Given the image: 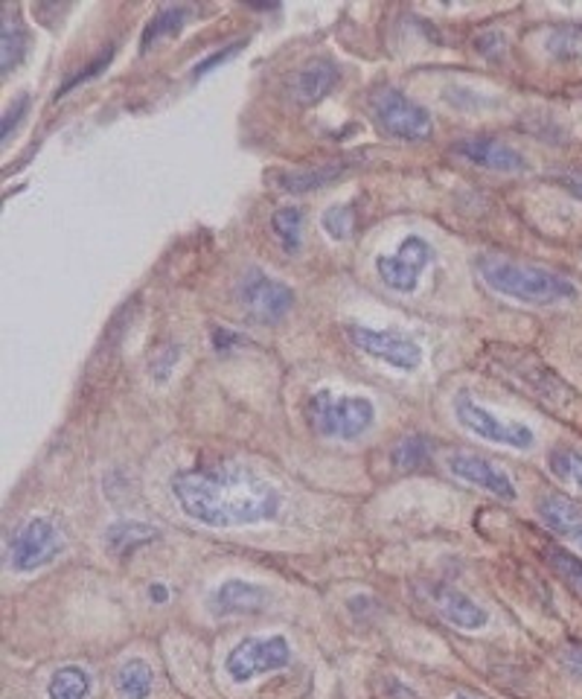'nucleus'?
<instances>
[{
  "label": "nucleus",
  "mask_w": 582,
  "mask_h": 699,
  "mask_svg": "<svg viewBox=\"0 0 582 699\" xmlns=\"http://www.w3.org/2000/svg\"><path fill=\"white\" fill-rule=\"evenodd\" d=\"M172 496L190 519L207 528H247L268 522L280 510V493L242 463L178 472Z\"/></svg>",
  "instance_id": "nucleus-1"
},
{
  "label": "nucleus",
  "mask_w": 582,
  "mask_h": 699,
  "mask_svg": "<svg viewBox=\"0 0 582 699\" xmlns=\"http://www.w3.org/2000/svg\"><path fill=\"white\" fill-rule=\"evenodd\" d=\"M475 272L495 294L530 303V306H556V303L580 298L571 280H565L562 275L547 272V268L530 266V263L486 254V257L475 260Z\"/></svg>",
  "instance_id": "nucleus-2"
},
{
  "label": "nucleus",
  "mask_w": 582,
  "mask_h": 699,
  "mask_svg": "<svg viewBox=\"0 0 582 699\" xmlns=\"http://www.w3.org/2000/svg\"><path fill=\"white\" fill-rule=\"evenodd\" d=\"M493 371L495 376H504L512 382L516 388L530 394V399H536L538 406H545L554 414H562L565 408H571L577 402V390L556 376L547 364H542L536 355L519 353L510 347H498L493 353Z\"/></svg>",
  "instance_id": "nucleus-3"
},
{
  "label": "nucleus",
  "mask_w": 582,
  "mask_h": 699,
  "mask_svg": "<svg viewBox=\"0 0 582 699\" xmlns=\"http://www.w3.org/2000/svg\"><path fill=\"white\" fill-rule=\"evenodd\" d=\"M312 429L329 441H355L371 432L376 420V406L367 397H350V394H332L318 390L310 399Z\"/></svg>",
  "instance_id": "nucleus-4"
},
{
  "label": "nucleus",
  "mask_w": 582,
  "mask_h": 699,
  "mask_svg": "<svg viewBox=\"0 0 582 699\" xmlns=\"http://www.w3.org/2000/svg\"><path fill=\"white\" fill-rule=\"evenodd\" d=\"M371 115L385 134L399 141H428L434 134V120L420 103L402 94L399 88L381 85L371 94Z\"/></svg>",
  "instance_id": "nucleus-5"
},
{
  "label": "nucleus",
  "mask_w": 582,
  "mask_h": 699,
  "mask_svg": "<svg viewBox=\"0 0 582 699\" xmlns=\"http://www.w3.org/2000/svg\"><path fill=\"white\" fill-rule=\"evenodd\" d=\"M454 417H458V423L466 432H472L481 441L501 443V446H510V449H530L536 443V434H533L530 425L495 417L489 408L472 399V394H466V390H460L454 397Z\"/></svg>",
  "instance_id": "nucleus-6"
},
{
  "label": "nucleus",
  "mask_w": 582,
  "mask_h": 699,
  "mask_svg": "<svg viewBox=\"0 0 582 699\" xmlns=\"http://www.w3.org/2000/svg\"><path fill=\"white\" fill-rule=\"evenodd\" d=\"M291 664V644L282 636L242 638L225 659V671L233 682L245 685L259 673H274Z\"/></svg>",
  "instance_id": "nucleus-7"
},
{
  "label": "nucleus",
  "mask_w": 582,
  "mask_h": 699,
  "mask_svg": "<svg viewBox=\"0 0 582 699\" xmlns=\"http://www.w3.org/2000/svg\"><path fill=\"white\" fill-rule=\"evenodd\" d=\"M344 336L355 350H362L371 359L397 367V371H416L423 364V347L414 338H408L399 329H373L362 324H347Z\"/></svg>",
  "instance_id": "nucleus-8"
},
{
  "label": "nucleus",
  "mask_w": 582,
  "mask_h": 699,
  "mask_svg": "<svg viewBox=\"0 0 582 699\" xmlns=\"http://www.w3.org/2000/svg\"><path fill=\"white\" fill-rule=\"evenodd\" d=\"M434 263L432 242L408 233L405 240L399 242L393 254H379L376 257V275L388 289L399 294H411L420 284V275Z\"/></svg>",
  "instance_id": "nucleus-9"
},
{
  "label": "nucleus",
  "mask_w": 582,
  "mask_h": 699,
  "mask_svg": "<svg viewBox=\"0 0 582 699\" xmlns=\"http://www.w3.org/2000/svg\"><path fill=\"white\" fill-rule=\"evenodd\" d=\"M239 303L247 315H254L256 321H280L294 303V292L289 284H282L277 277L265 275L259 268H251L247 275L239 280Z\"/></svg>",
  "instance_id": "nucleus-10"
},
{
  "label": "nucleus",
  "mask_w": 582,
  "mask_h": 699,
  "mask_svg": "<svg viewBox=\"0 0 582 699\" xmlns=\"http://www.w3.org/2000/svg\"><path fill=\"white\" fill-rule=\"evenodd\" d=\"M62 551V533L56 528L50 519H29L10 545V563L15 571L27 575V571H36V568L53 563Z\"/></svg>",
  "instance_id": "nucleus-11"
},
{
  "label": "nucleus",
  "mask_w": 582,
  "mask_h": 699,
  "mask_svg": "<svg viewBox=\"0 0 582 699\" xmlns=\"http://www.w3.org/2000/svg\"><path fill=\"white\" fill-rule=\"evenodd\" d=\"M425 601L432 603V610L440 615L446 624L458 629H484L489 624V612L481 606L477 601H472L466 592H460L449 583H428L423 586Z\"/></svg>",
  "instance_id": "nucleus-12"
},
{
  "label": "nucleus",
  "mask_w": 582,
  "mask_h": 699,
  "mask_svg": "<svg viewBox=\"0 0 582 699\" xmlns=\"http://www.w3.org/2000/svg\"><path fill=\"white\" fill-rule=\"evenodd\" d=\"M449 470L454 472L458 479L466 481V484H472V487L486 490V493H493V496L504 498V502H516V496H519L510 475H507L498 463L484 458V455H475V451H454L449 458Z\"/></svg>",
  "instance_id": "nucleus-13"
},
{
  "label": "nucleus",
  "mask_w": 582,
  "mask_h": 699,
  "mask_svg": "<svg viewBox=\"0 0 582 699\" xmlns=\"http://www.w3.org/2000/svg\"><path fill=\"white\" fill-rule=\"evenodd\" d=\"M454 155L466 160V164L489 169V172H504V176L528 172V158L516 146L498 141V137H469V141H460L454 146Z\"/></svg>",
  "instance_id": "nucleus-14"
},
{
  "label": "nucleus",
  "mask_w": 582,
  "mask_h": 699,
  "mask_svg": "<svg viewBox=\"0 0 582 699\" xmlns=\"http://www.w3.org/2000/svg\"><path fill=\"white\" fill-rule=\"evenodd\" d=\"M338 80H341L338 64L332 59H327V56H315V59L303 62L298 71L291 73L289 94L298 106H315L327 94H332Z\"/></svg>",
  "instance_id": "nucleus-15"
},
{
  "label": "nucleus",
  "mask_w": 582,
  "mask_h": 699,
  "mask_svg": "<svg viewBox=\"0 0 582 699\" xmlns=\"http://www.w3.org/2000/svg\"><path fill=\"white\" fill-rule=\"evenodd\" d=\"M265 603H268V592L247 580H228L216 586L210 594V610L216 615H254L265 610Z\"/></svg>",
  "instance_id": "nucleus-16"
},
{
  "label": "nucleus",
  "mask_w": 582,
  "mask_h": 699,
  "mask_svg": "<svg viewBox=\"0 0 582 699\" xmlns=\"http://www.w3.org/2000/svg\"><path fill=\"white\" fill-rule=\"evenodd\" d=\"M538 519L550 528L554 533L565 537V540L577 545L582 551V507L571 502L562 493H547L538 498Z\"/></svg>",
  "instance_id": "nucleus-17"
},
{
  "label": "nucleus",
  "mask_w": 582,
  "mask_h": 699,
  "mask_svg": "<svg viewBox=\"0 0 582 699\" xmlns=\"http://www.w3.org/2000/svg\"><path fill=\"white\" fill-rule=\"evenodd\" d=\"M347 172V164L329 160V164H315L306 169H289V172H274V184L280 186L282 193H310L318 186H327Z\"/></svg>",
  "instance_id": "nucleus-18"
},
{
  "label": "nucleus",
  "mask_w": 582,
  "mask_h": 699,
  "mask_svg": "<svg viewBox=\"0 0 582 699\" xmlns=\"http://www.w3.org/2000/svg\"><path fill=\"white\" fill-rule=\"evenodd\" d=\"M151 540H158V528L143 522H117L106 531V545L114 557H132L134 551L149 545Z\"/></svg>",
  "instance_id": "nucleus-19"
},
{
  "label": "nucleus",
  "mask_w": 582,
  "mask_h": 699,
  "mask_svg": "<svg viewBox=\"0 0 582 699\" xmlns=\"http://www.w3.org/2000/svg\"><path fill=\"white\" fill-rule=\"evenodd\" d=\"M155 685V671L143 659H129L114 673V690L120 699H149Z\"/></svg>",
  "instance_id": "nucleus-20"
},
{
  "label": "nucleus",
  "mask_w": 582,
  "mask_h": 699,
  "mask_svg": "<svg viewBox=\"0 0 582 699\" xmlns=\"http://www.w3.org/2000/svg\"><path fill=\"white\" fill-rule=\"evenodd\" d=\"M27 53V27L21 24V19L12 12L10 7L3 10V33H0V68H3V76L10 71H15Z\"/></svg>",
  "instance_id": "nucleus-21"
},
{
  "label": "nucleus",
  "mask_w": 582,
  "mask_h": 699,
  "mask_svg": "<svg viewBox=\"0 0 582 699\" xmlns=\"http://www.w3.org/2000/svg\"><path fill=\"white\" fill-rule=\"evenodd\" d=\"M545 53L556 62H582V24H559L545 36Z\"/></svg>",
  "instance_id": "nucleus-22"
},
{
  "label": "nucleus",
  "mask_w": 582,
  "mask_h": 699,
  "mask_svg": "<svg viewBox=\"0 0 582 699\" xmlns=\"http://www.w3.org/2000/svg\"><path fill=\"white\" fill-rule=\"evenodd\" d=\"M90 676L85 667L68 664L53 673V679L47 685V697L50 699H88Z\"/></svg>",
  "instance_id": "nucleus-23"
},
{
  "label": "nucleus",
  "mask_w": 582,
  "mask_h": 699,
  "mask_svg": "<svg viewBox=\"0 0 582 699\" xmlns=\"http://www.w3.org/2000/svg\"><path fill=\"white\" fill-rule=\"evenodd\" d=\"M542 554H545V559L550 563L556 575L562 577V583L582 601V559L568 549H559V545H545Z\"/></svg>",
  "instance_id": "nucleus-24"
},
{
  "label": "nucleus",
  "mask_w": 582,
  "mask_h": 699,
  "mask_svg": "<svg viewBox=\"0 0 582 699\" xmlns=\"http://www.w3.org/2000/svg\"><path fill=\"white\" fill-rule=\"evenodd\" d=\"M271 230L274 237L280 240V245L289 254L301 249L303 240V210L301 207H280V210H274L271 216Z\"/></svg>",
  "instance_id": "nucleus-25"
},
{
  "label": "nucleus",
  "mask_w": 582,
  "mask_h": 699,
  "mask_svg": "<svg viewBox=\"0 0 582 699\" xmlns=\"http://www.w3.org/2000/svg\"><path fill=\"white\" fill-rule=\"evenodd\" d=\"M547 467L565 484L582 487V449H577V446H565V443L554 446L547 455Z\"/></svg>",
  "instance_id": "nucleus-26"
},
{
  "label": "nucleus",
  "mask_w": 582,
  "mask_h": 699,
  "mask_svg": "<svg viewBox=\"0 0 582 699\" xmlns=\"http://www.w3.org/2000/svg\"><path fill=\"white\" fill-rule=\"evenodd\" d=\"M184 21H186L184 7H163V10L149 21V27L143 29L141 47L143 50H149V45H155L158 38L172 36V33H178V29L184 27Z\"/></svg>",
  "instance_id": "nucleus-27"
},
{
  "label": "nucleus",
  "mask_w": 582,
  "mask_h": 699,
  "mask_svg": "<svg viewBox=\"0 0 582 699\" xmlns=\"http://www.w3.org/2000/svg\"><path fill=\"white\" fill-rule=\"evenodd\" d=\"M428 458H432V446L425 437H416V434L399 441L397 449H393V467H399V470H420L428 463Z\"/></svg>",
  "instance_id": "nucleus-28"
},
{
  "label": "nucleus",
  "mask_w": 582,
  "mask_h": 699,
  "mask_svg": "<svg viewBox=\"0 0 582 699\" xmlns=\"http://www.w3.org/2000/svg\"><path fill=\"white\" fill-rule=\"evenodd\" d=\"M320 225H324V230H327L332 240H350L355 230L353 204H332V207L324 210V216H320Z\"/></svg>",
  "instance_id": "nucleus-29"
},
{
  "label": "nucleus",
  "mask_w": 582,
  "mask_h": 699,
  "mask_svg": "<svg viewBox=\"0 0 582 699\" xmlns=\"http://www.w3.org/2000/svg\"><path fill=\"white\" fill-rule=\"evenodd\" d=\"M111 59H114V47H108L106 53H99L97 59H94V62L85 64V68H82V71L76 73V76H71V80L64 82L62 88L56 91V99L64 97V94H68V91L76 88V85H82V82H88V80H94V76H99V71H106L108 62H111Z\"/></svg>",
  "instance_id": "nucleus-30"
},
{
  "label": "nucleus",
  "mask_w": 582,
  "mask_h": 699,
  "mask_svg": "<svg viewBox=\"0 0 582 699\" xmlns=\"http://www.w3.org/2000/svg\"><path fill=\"white\" fill-rule=\"evenodd\" d=\"M239 50H242V41H237V45L225 47V50H216V53L207 56L204 62L195 64V68H193V76H195V80H198V76H204V73H210L213 68H219V64H225V62H228V59H233V56H237Z\"/></svg>",
  "instance_id": "nucleus-31"
},
{
  "label": "nucleus",
  "mask_w": 582,
  "mask_h": 699,
  "mask_svg": "<svg viewBox=\"0 0 582 699\" xmlns=\"http://www.w3.org/2000/svg\"><path fill=\"white\" fill-rule=\"evenodd\" d=\"M27 108H29V97H21L19 103L7 111V117H3V141H10L12 129L21 123V117L27 115Z\"/></svg>",
  "instance_id": "nucleus-32"
},
{
  "label": "nucleus",
  "mask_w": 582,
  "mask_h": 699,
  "mask_svg": "<svg viewBox=\"0 0 582 699\" xmlns=\"http://www.w3.org/2000/svg\"><path fill=\"white\" fill-rule=\"evenodd\" d=\"M158 355H163V362H151V373H155L158 379H167L172 364L178 362V347H163V350H158Z\"/></svg>",
  "instance_id": "nucleus-33"
},
{
  "label": "nucleus",
  "mask_w": 582,
  "mask_h": 699,
  "mask_svg": "<svg viewBox=\"0 0 582 699\" xmlns=\"http://www.w3.org/2000/svg\"><path fill=\"white\" fill-rule=\"evenodd\" d=\"M559 659H562V664L568 667V671L577 673V676H582V644L562 647V653H559Z\"/></svg>",
  "instance_id": "nucleus-34"
},
{
  "label": "nucleus",
  "mask_w": 582,
  "mask_h": 699,
  "mask_svg": "<svg viewBox=\"0 0 582 699\" xmlns=\"http://www.w3.org/2000/svg\"><path fill=\"white\" fill-rule=\"evenodd\" d=\"M559 181H562V186L573 198H580L582 202V172H568V176H562Z\"/></svg>",
  "instance_id": "nucleus-35"
},
{
  "label": "nucleus",
  "mask_w": 582,
  "mask_h": 699,
  "mask_svg": "<svg viewBox=\"0 0 582 699\" xmlns=\"http://www.w3.org/2000/svg\"><path fill=\"white\" fill-rule=\"evenodd\" d=\"M230 341H237V336L233 333H228V329H213V345H216V350H228Z\"/></svg>",
  "instance_id": "nucleus-36"
},
{
  "label": "nucleus",
  "mask_w": 582,
  "mask_h": 699,
  "mask_svg": "<svg viewBox=\"0 0 582 699\" xmlns=\"http://www.w3.org/2000/svg\"><path fill=\"white\" fill-rule=\"evenodd\" d=\"M149 598H151V601H155V603H167V598H169V592H167V589H163V586H151V589H149Z\"/></svg>",
  "instance_id": "nucleus-37"
},
{
  "label": "nucleus",
  "mask_w": 582,
  "mask_h": 699,
  "mask_svg": "<svg viewBox=\"0 0 582 699\" xmlns=\"http://www.w3.org/2000/svg\"><path fill=\"white\" fill-rule=\"evenodd\" d=\"M458 699H469V697H458Z\"/></svg>",
  "instance_id": "nucleus-38"
}]
</instances>
